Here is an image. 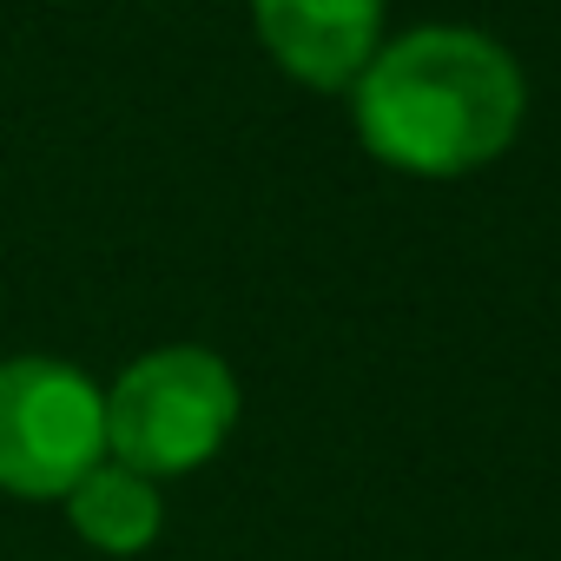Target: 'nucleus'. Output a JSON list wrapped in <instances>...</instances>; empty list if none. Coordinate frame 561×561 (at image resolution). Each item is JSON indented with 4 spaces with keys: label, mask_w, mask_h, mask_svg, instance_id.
I'll return each mask as SVG.
<instances>
[{
    "label": "nucleus",
    "mask_w": 561,
    "mask_h": 561,
    "mask_svg": "<svg viewBox=\"0 0 561 561\" xmlns=\"http://www.w3.org/2000/svg\"><path fill=\"white\" fill-rule=\"evenodd\" d=\"M257 47L311 93H351L383 47V0H251Z\"/></svg>",
    "instance_id": "obj_4"
},
{
    "label": "nucleus",
    "mask_w": 561,
    "mask_h": 561,
    "mask_svg": "<svg viewBox=\"0 0 561 561\" xmlns=\"http://www.w3.org/2000/svg\"><path fill=\"white\" fill-rule=\"evenodd\" d=\"M106 462V390L67 357H0V495L67 502Z\"/></svg>",
    "instance_id": "obj_3"
},
{
    "label": "nucleus",
    "mask_w": 561,
    "mask_h": 561,
    "mask_svg": "<svg viewBox=\"0 0 561 561\" xmlns=\"http://www.w3.org/2000/svg\"><path fill=\"white\" fill-rule=\"evenodd\" d=\"M238 377L205 344H159L106 383V456L165 482L205 469L238 430Z\"/></svg>",
    "instance_id": "obj_2"
},
{
    "label": "nucleus",
    "mask_w": 561,
    "mask_h": 561,
    "mask_svg": "<svg viewBox=\"0 0 561 561\" xmlns=\"http://www.w3.org/2000/svg\"><path fill=\"white\" fill-rule=\"evenodd\" d=\"M528 80L515 54L469 27H416L383 41L351 87V119L370 159L416 179H462L522 133Z\"/></svg>",
    "instance_id": "obj_1"
},
{
    "label": "nucleus",
    "mask_w": 561,
    "mask_h": 561,
    "mask_svg": "<svg viewBox=\"0 0 561 561\" xmlns=\"http://www.w3.org/2000/svg\"><path fill=\"white\" fill-rule=\"evenodd\" d=\"M60 508H67L73 535L87 548H100V554H146L159 541V528H165L159 482L139 476V469H126V462H113V456L100 469H87Z\"/></svg>",
    "instance_id": "obj_5"
}]
</instances>
